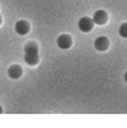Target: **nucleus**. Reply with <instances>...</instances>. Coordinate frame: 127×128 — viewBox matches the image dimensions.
I'll use <instances>...</instances> for the list:
<instances>
[{"label":"nucleus","mask_w":127,"mask_h":128,"mask_svg":"<svg viewBox=\"0 0 127 128\" xmlns=\"http://www.w3.org/2000/svg\"><path fill=\"white\" fill-rule=\"evenodd\" d=\"M24 61L31 66L36 65L39 62V47L34 42H28L24 47Z\"/></svg>","instance_id":"obj_1"},{"label":"nucleus","mask_w":127,"mask_h":128,"mask_svg":"<svg viewBox=\"0 0 127 128\" xmlns=\"http://www.w3.org/2000/svg\"><path fill=\"white\" fill-rule=\"evenodd\" d=\"M94 21L88 16H84L81 18L78 22V28L82 32H88L94 27Z\"/></svg>","instance_id":"obj_2"},{"label":"nucleus","mask_w":127,"mask_h":128,"mask_svg":"<svg viewBox=\"0 0 127 128\" xmlns=\"http://www.w3.org/2000/svg\"><path fill=\"white\" fill-rule=\"evenodd\" d=\"M72 38L67 34H61L56 40L57 46L61 50H67L72 45Z\"/></svg>","instance_id":"obj_3"},{"label":"nucleus","mask_w":127,"mask_h":128,"mask_svg":"<svg viewBox=\"0 0 127 128\" xmlns=\"http://www.w3.org/2000/svg\"><path fill=\"white\" fill-rule=\"evenodd\" d=\"M14 28H15V32L18 34L25 35L29 32L30 25L27 21L21 20H19L16 22Z\"/></svg>","instance_id":"obj_4"},{"label":"nucleus","mask_w":127,"mask_h":128,"mask_svg":"<svg viewBox=\"0 0 127 128\" xmlns=\"http://www.w3.org/2000/svg\"><path fill=\"white\" fill-rule=\"evenodd\" d=\"M92 20L95 24L103 25L107 22L108 14L104 10H98L94 14Z\"/></svg>","instance_id":"obj_5"},{"label":"nucleus","mask_w":127,"mask_h":128,"mask_svg":"<svg viewBox=\"0 0 127 128\" xmlns=\"http://www.w3.org/2000/svg\"><path fill=\"white\" fill-rule=\"evenodd\" d=\"M94 45L96 50L99 51H105L109 47V40L106 37L100 36L95 39Z\"/></svg>","instance_id":"obj_6"},{"label":"nucleus","mask_w":127,"mask_h":128,"mask_svg":"<svg viewBox=\"0 0 127 128\" xmlns=\"http://www.w3.org/2000/svg\"><path fill=\"white\" fill-rule=\"evenodd\" d=\"M22 74V70L20 65L13 64L7 69V75L13 80H17L21 77Z\"/></svg>","instance_id":"obj_7"},{"label":"nucleus","mask_w":127,"mask_h":128,"mask_svg":"<svg viewBox=\"0 0 127 128\" xmlns=\"http://www.w3.org/2000/svg\"><path fill=\"white\" fill-rule=\"evenodd\" d=\"M119 34L124 38H127V22L123 23L118 29Z\"/></svg>","instance_id":"obj_8"},{"label":"nucleus","mask_w":127,"mask_h":128,"mask_svg":"<svg viewBox=\"0 0 127 128\" xmlns=\"http://www.w3.org/2000/svg\"><path fill=\"white\" fill-rule=\"evenodd\" d=\"M124 80H125L126 82L127 83V71L125 73V74H124Z\"/></svg>","instance_id":"obj_9"},{"label":"nucleus","mask_w":127,"mask_h":128,"mask_svg":"<svg viewBox=\"0 0 127 128\" xmlns=\"http://www.w3.org/2000/svg\"><path fill=\"white\" fill-rule=\"evenodd\" d=\"M2 113V108H1V106H0V114H1Z\"/></svg>","instance_id":"obj_10"},{"label":"nucleus","mask_w":127,"mask_h":128,"mask_svg":"<svg viewBox=\"0 0 127 128\" xmlns=\"http://www.w3.org/2000/svg\"><path fill=\"white\" fill-rule=\"evenodd\" d=\"M1 16L0 15V25H1Z\"/></svg>","instance_id":"obj_11"}]
</instances>
